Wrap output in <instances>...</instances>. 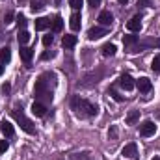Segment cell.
<instances>
[{
    "label": "cell",
    "mask_w": 160,
    "mask_h": 160,
    "mask_svg": "<svg viewBox=\"0 0 160 160\" xmlns=\"http://www.w3.org/2000/svg\"><path fill=\"white\" fill-rule=\"evenodd\" d=\"M99 22H101V26L108 28V26H112V22H114V15H112L110 11H101V13H99Z\"/></svg>",
    "instance_id": "9"
},
{
    "label": "cell",
    "mask_w": 160,
    "mask_h": 160,
    "mask_svg": "<svg viewBox=\"0 0 160 160\" xmlns=\"http://www.w3.org/2000/svg\"><path fill=\"white\" fill-rule=\"evenodd\" d=\"M158 48L160 47V39H155V38H145V39L138 41L132 48H128L127 52H130V54H136V52H142V50H145V48Z\"/></svg>",
    "instance_id": "4"
},
{
    "label": "cell",
    "mask_w": 160,
    "mask_h": 160,
    "mask_svg": "<svg viewBox=\"0 0 160 160\" xmlns=\"http://www.w3.org/2000/svg\"><path fill=\"white\" fill-rule=\"evenodd\" d=\"M32 114L38 116V118H43V116L47 114V104H43L39 101H34V104H32Z\"/></svg>",
    "instance_id": "13"
},
{
    "label": "cell",
    "mask_w": 160,
    "mask_h": 160,
    "mask_svg": "<svg viewBox=\"0 0 160 160\" xmlns=\"http://www.w3.org/2000/svg\"><path fill=\"white\" fill-rule=\"evenodd\" d=\"M2 91L8 93V91H9V84H4V86H2Z\"/></svg>",
    "instance_id": "37"
},
{
    "label": "cell",
    "mask_w": 160,
    "mask_h": 160,
    "mask_svg": "<svg viewBox=\"0 0 160 160\" xmlns=\"http://www.w3.org/2000/svg\"><path fill=\"white\" fill-rule=\"evenodd\" d=\"M11 118L19 123V127H21L24 132H28V134H36V127H34V123L24 116L22 108H13V110H11Z\"/></svg>",
    "instance_id": "3"
},
{
    "label": "cell",
    "mask_w": 160,
    "mask_h": 160,
    "mask_svg": "<svg viewBox=\"0 0 160 160\" xmlns=\"http://www.w3.org/2000/svg\"><path fill=\"white\" fill-rule=\"evenodd\" d=\"M17 22H19V28H22V30H24L28 21H26V17H24L22 13H19V15H17Z\"/></svg>",
    "instance_id": "26"
},
{
    "label": "cell",
    "mask_w": 160,
    "mask_h": 160,
    "mask_svg": "<svg viewBox=\"0 0 160 160\" xmlns=\"http://www.w3.org/2000/svg\"><path fill=\"white\" fill-rule=\"evenodd\" d=\"M121 155L127 157V158H136V155H138V145H136L134 142H132V143H127V145L123 147Z\"/></svg>",
    "instance_id": "7"
},
{
    "label": "cell",
    "mask_w": 160,
    "mask_h": 160,
    "mask_svg": "<svg viewBox=\"0 0 160 160\" xmlns=\"http://www.w3.org/2000/svg\"><path fill=\"white\" fill-rule=\"evenodd\" d=\"M136 86H138V89H140L142 93H149V91L153 89V84H151V80L145 78V77H142L140 80H136Z\"/></svg>",
    "instance_id": "11"
},
{
    "label": "cell",
    "mask_w": 160,
    "mask_h": 160,
    "mask_svg": "<svg viewBox=\"0 0 160 160\" xmlns=\"http://www.w3.org/2000/svg\"><path fill=\"white\" fill-rule=\"evenodd\" d=\"M54 88H56V75L54 73H43L39 78L36 80L34 86V97L43 104L52 102L54 99Z\"/></svg>",
    "instance_id": "1"
},
{
    "label": "cell",
    "mask_w": 160,
    "mask_h": 160,
    "mask_svg": "<svg viewBox=\"0 0 160 160\" xmlns=\"http://www.w3.org/2000/svg\"><path fill=\"white\" fill-rule=\"evenodd\" d=\"M52 41H54V38L48 34V36H45V38H43V45H45V47H48V45H52Z\"/></svg>",
    "instance_id": "31"
},
{
    "label": "cell",
    "mask_w": 160,
    "mask_h": 160,
    "mask_svg": "<svg viewBox=\"0 0 160 160\" xmlns=\"http://www.w3.org/2000/svg\"><path fill=\"white\" fill-rule=\"evenodd\" d=\"M48 26H50V19H47V17L36 19V30H45V28H48Z\"/></svg>",
    "instance_id": "21"
},
{
    "label": "cell",
    "mask_w": 160,
    "mask_h": 160,
    "mask_svg": "<svg viewBox=\"0 0 160 160\" xmlns=\"http://www.w3.org/2000/svg\"><path fill=\"white\" fill-rule=\"evenodd\" d=\"M77 36H73V34H65L63 36V39H62V45L65 47V48H73L75 45H77Z\"/></svg>",
    "instance_id": "16"
},
{
    "label": "cell",
    "mask_w": 160,
    "mask_h": 160,
    "mask_svg": "<svg viewBox=\"0 0 160 160\" xmlns=\"http://www.w3.org/2000/svg\"><path fill=\"white\" fill-rule=\"evenodd\" d=\"M19 52H21V60H22V62H24V63H26V65H28V63H30V62H32V56H34V50H32V48H28V47H24V45H22V47H21V50H19Z\"/></svg>",
    "instance_id": "15"
},
{
    "label": "cell",
    "mask_w": 160,
    "mask_h": 160,
    "mask_svg": "<svg viewBox=\"0 0 160 160\" xmlns=\"http://www.w3.org/2000/svg\"><path fill=\"white\" fill-rule=\"evenodd\" d=\"M151 69H153V73H160V54L155 56V60L151 63Z\"/></svg>",
    "instance_id": "25"
},
{
    "label": "cell",
    "mask_w": 160,
    "mask_h": 160,
    "mask_svg": "<svg viewBox=\"0 0 160 160\" xmlns=\"http://www.w3.org/2000/svg\"><path fill=\"white\" fill-rule=\"evenodd\" d=\"M151 160H160V157H155V158H151Z\"/></svg>",
    "instance_id": "40"
},
{
    "label": "cell",
    "mask_w": 160,
    "mask_h": 160,
    "mask_svg": "<svg viewBox=\"0 0 160 160\" xmlns=\"http://www.w3.org/2000/svg\"><path fill=\"white\" fill-rule=\"evenodd\" d=\"M88 4H89L91 8H99V6H101V0H88Z\"/></svg>",
    "instance_id": "34"
},
{
    "label": "cell",
    "mask_w": 160,
    "mask_h": 160,
    "mask_svg": "<svg viewBox=\"0 0 160 160\" xmlns=\"http://www.w3.org/2000/svg\"><path fill=\"white\" fill-rule=\"evenodd\" d=\"M108 134H110V138H112V140H114V138H116V134H118V130H116V127H112V128H110V132H108Z\"/></svg>",
    "instance_id": "36"
},
{
    "label": "cell",
    "mask_w": 160,
    "mask_h": 160,
    "mask_svg": "<svg viewBox=\"0 0 160 160\" xmlns=\"http://www.w3.org/2000/svg\"><path fill=\"white\" fill-rule=\"evenodd\" d=\"M2 73H4V65L0 63V75H2Z\"/></svg>",
    "instance_id": "38"
},
{
    "label": "cell",
    "mask_w": 160,
    "mask_h": 160,
    "mask_svg": "<svg viewBox=\"0 0 160 160\" xmlns=\"http://www.w3.org/2000/svg\"><path fill=\"white\" fill-rule=\"evenodd\" d=\"M155 132H157V125H155L151 119L143 121V123L140 125V136H143V138H149V136H153Z\"/></svg>",
    "instance_id": "5"
},
{
    "label": "cell",
    "mask_w": 160,
    "mask_h": 160,
    "mask_svg": "<svg viewBox=\"0 0 160 160\" xmlns=\"http://www.w3.org/2000/svg\"><path fill=\"white\" fill-rule=\"evenodd\" d=\"M30 8H32L34 13H36V11H41V9L45 8V0H32V2H30Z\"/></svg>",
    "instance_id": "24"
},
{
    "label": "cell",
    "mask_w": 160,
    "mask_h": 160,
    "mask_svg": "<svg viewBox=\"0 0 160 160\" xmlns=\"http://www.w3.org/2000/svg\"><path fill=\"white\" fill-rule=\"evenodd\" d=\"M108 93H110V95H112V97H114L118 102H121V101H123V97H121V95L116 91V89H114V88H110V89H108Z\"/></svg>",
    "instance_id": "28"
},
{
    "label": "cell",
    "mask_w": 160,
    "mask_h": 160,
    "mask_svg": "<svg viewBox=\"0 0 160 160\" xmlns=\"http://www.w3.org/2000/svg\"><path fill=\"white\" fill-rule=\"evenodd\" d=\"M138 6H142V8H145V6H151V0H142V2H138Z\"/></svg>",
    "instance_id": "35"
},
{
    "label": "cell",
    "mask_w": 160,
    "mask_h": 160,
    "mask_svg": "<svg viewBox=\"0 0 160 160\" xmlns=\"http://www.w3.org/2000/svg\"><path fill=\"white\" fill-rule=\"evenodd\" d=\"M101 50H102V56H114L118 48H116V45H114V43H106V45H102V48H101Z\"/></svg>",
    "instance_id": "20"
},
{
    "label": "cell",
    "mask_w": 160,
    "mask_h": 160,
    "mask_svg": "<svg viewBox=\"0 0 160 160\" xmlns=\"http://www.w3.org/2000/svg\"><path fill=\"white\" fill-rule=\"evenodd\" d=\"M102 36H106V28H104V26H93V28H89V32H88V38L91 41L101 39Z\"/></svg>",
    "instance_id": "8"
},
{
    "label": "cell",
    "mask_w": 160,
    "mask_h": 160,
    "mask_svg": "<svg viewBox=\"0 0 160 160\" xmlns=\"http://www.w3.org/2000/svg\"><path fill=\"white\" fill-rule=\"evenodd\" d=\"M138 121H140V110H130L128 116H127V119H125V123L127 125H136Z\"/></svg>",
    "instance_id": "18"
},
{
    "label": "cell",
    "mask_w": 160,
    "mask_h": 160,
    "mask_svg": "<svg viewBox=\"0 0 160 160\" xmlns=\"http://www.w3.org/2000/svg\"><path fill=\"white\" fill-rule=\"evenodd\" d=\"M8 147H9V143H8L6 140H0V153H6Z\"/></svg>",
    "instance_id": "32"
},
{
    "label": "cell",
    "mask_w": 160,
    "mask_h": 160,
    "mask_svg": "<svg viewBox=\"0 0 160 160\" xmlns=\"http://www.w3.org/2000/svg\"><path fill=\"white\" fill-rule=\"evenodd\" d=\"M80 24H82L80 13H78V11H75V13L71 15V19H69V26H71V30H73V32H78V30H80Z\"/></svg>",
    "instance_id": "14"
},
{
    "label": "cell",
    "mask_w": 160,
    "mask_h": 160,
    "mask_svg": "<svg viewBox=\"0 0 160 160\" xmlns=\"http://www.w3.org/2000/svg\"><path fill=\"white\" fill-rule=\"evenodd\" d=\"M17 39L21 45H26L28 41H30V34L26 32V30H19V36H17Z\"/></svg>",
    "instance_id": "23"
},
{
    "label": "cell",
    "mask_w": 160,
    "mask_h": 160,
    "mask_svg": "<svg viewBox=\"0 0 160 160\" xmlns=\"http://www.w3.org/2000/svg\"><path fill=\"white\" fill-rule=\"evenodd\" d=\"M11 60V50L9 47H2L0 48V63H8Z\"/></svg>",
    "instance_id": "19"
},
{
    "label": "cell",
    "mask_w": 160,
    "mask_h": 160,
    "mask_svg": "<svg viewBox=\"0 0 160 160\" xmlns=\"http://www.w3.org/2000/svg\"><path fill=\"white\" fill-rule=\"evenodd\" d=\"M54 56H56V52L47 50V52H43V54H41V60H50V58H54Z\"/></svg>",
    "instance_id": "30"
},
{
    "label": "cell",
    "mask_w": 160,
    "mask_h": 160,
    "mask_svg": "<svg viewBox=\"0 0 160 160\" xmlns=\"http://www.w3.org/2000/svg\"><path fill=\"white\" fill-rule=\"evenodd\" d=\"M0 132H2L6 138H11V136L15 134V128H13V125H11L9 121L2 119V121H0Z\"/></svg>",
    "instance_id": "10"
},
{
    "label": "cell",
    "mask_w": 160,
    "mask_h": 160,
    "mask_svg": "<svg viewBox=\"0 0 160 160\" xmlns=\"http://www.w3.org/2000/svg\"><path fill=\"white\" fill-rule=\"evenodd\" d=\"M69 6L73 9H80L82 8V0H69Z\"/></svg>",
    "instance_id": "29"
},
{
    "label": "cell",
    "mask_w": 160,
    "mask_h": 160,
    "mask_svg": "<svg viewBox=\"0 0 160 160\" xmlns=\"http://www.w3.org/2000/svg\"><path fill=\"white\" fill-rule=\"evenodd\" d=\"M62 28H63V19L60 15H56L52 21V32H62Z\"/></svg>",
    "instance_id": "22"
},
{
    "label": "cell",
    "mask_w": 160,
    "mask_h": 160,
    "mask_svg": "<svg viewBox=\"0 0 160 160\" xmlns=\"http://www.w3.org/2000/svg\"><path fill=\"white\" fill-rule=\"evenodd\" d=\"M71 108L78 118H93V116L99 114V106L86 101V99H82L80 95H75L71 99Z\"/></svg>",
    "instance_id": "2"
},
{
    "label": "cell",
    "mask_w": 160,
    "mask_h": 160,
    "mask_svg": "<svg viewBox=\"0 0 160 160\" xmlns=\"http://www.w3.org/2000/svg\"><path fill=\"white\" fill-rule=\"evenodd\" d=\"M127 28H128L130 32H140V30H142V17H140V15L132 17V19L127 22Z\"/></svg>",
    "instance_id": "12"
},
{
    "label": "cell",
    "mask_w": 160,
    "mask_h": 160,
    "mask_svg": "<svg viewBox=\"0 0 160 160\" xmlns=\"http://www.w3.org/2000/svg\"><path fill=\"white\" fill-rule=\"evenodd\" d=\"M118 2H119V4H127V2H128V0H118Z\"/></svg>",
    "instance_id": "39"
},
{
    "label": "cell",
    "mask_w": 160,
    "mask_h": 160,
    "mask_svg": "<svg viewBox=\"0 0 160 160\" xmlns=\"http://www.w3.org/2000/svg\"><path fill=\"white\" fill-rule=\"evenodd\" d=\"M73 160H93L88 153H80V155H73Z\"/></svg>",
    "instance_id": "27"
},
{
    "label": "cell",
    "mask_w": 160,
    "mask_h": 160,
    "mask_svg": "<svg viewBox=\"0 0 160 160\" xmlns=\"http://www.w3.org/2000/svg\"><path fill=\"white\" fill-rule=\"evenodd\" d=\"M138 41H140V38H138V36H123V45H125V50L132 48Z\"/></svg>",
    "instance_id": "17"
},
{
    "label": "cell",
    "mask_w": 160,
    "mask_h": 160,
    "mask_svg": "<svg viewBox=\"0 0 160 160\" xmlns=\"http://www.w3.org/2000/svg\"><path fill=\"white\" fill-rule=\"evenodd\" d=\"M118 84H119V88H123L125 91H130V89H134V86H136V82H134V78H132L130 75H121L119 80H118Z\"/></svg>",
    "instance_id": "6"
},
{
    "label": "cell",
    "mask_w": 160,
    "mask_h": 160,
    "mask_svg": "<svg viewBox=\"0 0 160 160\" xmlns=\"http://www.w3.org/2000/svg\"><path fill=\"white\" fill-rule=\"evenodd\" d=\"M4 22H6V24L13 22V13H11V11H8V13H6V17H4Z\"/></svg>",
    "instance_id": "33"
}]
</instances>
